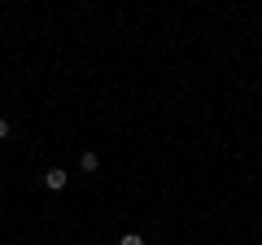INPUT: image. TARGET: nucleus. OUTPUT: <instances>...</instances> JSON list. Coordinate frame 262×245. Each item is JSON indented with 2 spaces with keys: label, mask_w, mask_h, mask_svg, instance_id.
I'll list each match as a JSON object with an SVG mask.
<instances>
[{
  "label": "nucleus",
  "mask_w": 262,
  "mask_h": 245,
  "mask_svg": "<svg viewBox=\"0 0 262 245\" xmlns=\"http://www.w3.org/2000/svg\"><path fill=\"white\" fill-rule=\"evenodd\" d=\"M66 179H70V175H66L61 167H48V171H44V189H48V193H61Z\"/></svg>",
  "instance_id": "obj_1"
},
{
  "label": "nucleus",
  "mask_w": 262,
  "mask_h": 245,
  "mask_svg": "<svg viewBox=\"0 0 262 245\" xmlns=\"http://www.w3.org/2000/svg\"><path fill=\"white\" fill-rule=\"evenodd\" d=\"M118 245H149V241H144V236H140V232H127V236H122V241H118Z\"/></svg>",
  "instance_id": "obj_3"
},
{
  "label": "nucleus",
  "mask_w": 262,
  "mask_h": 245,
  "mask_svg": "<svg viewBox=\"0 0 262 245\" xmlns=\"http://www.w3.org/2000/svg\"><path fill=\"white\" fill-rule=\"evenodd\" d=\"M79 167H83V171H96V167H101V158H96V153H83V158H79Z\"/></svg>",
  "instance_id": "obj_2"
},
{
  "label": "nucleus",
  "mask_w": 262,
  "mask_h": 245,
  "mask_svg": "<svg viewBox=\"0 0 262 245\" xmlns=\"http://www.w3.org/2000/svg\"><path fill=\"white\" fill-rule=\"evenodd\" d=\"M0 140H9V122L0 118Z\"/></svg>",
  "instance_id": "obj_4"
}]
</instances>
